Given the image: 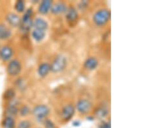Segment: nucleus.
I'll return each instance as SVG.
<instances>
[{"mask_svg":"<svg viewBox=\"0 0 146 128\" xmlns=\"http://www.w3.org/2000/svg\"><path fill=\"white\" fill-rule=\"evenodd\" d=\"M110 18V12L107 9H101L94 14L93 20L98 26H103L105 25Z\"/></svg>","mask_w":146,"mask_h":128,"instance_id":"obj_1","label":"nucleus"},{"mask_svg":"<svg viewBox=\"0 0 146 128\" xmlns=\"http://www.w3.org/2000/svg\"><path fill=\"white\" fill-rule=\"evenodd\" d=\"M66 64V58L62 55H58L55 58L51 65H50L51 71L53 73H59L65 69Z\"/></svg>","mask_w":146,"mask_h":128,"instance_id":"obj_2","label":"nucleus"},{"mask_svg":"<svg viewBox=\"0 0 146 128\" xmlns=\"http://www.w3.org/2000/svg\"><path fill=\"white\" fill-rule=\"evenodd\" d=\"M49 108L46 105H38L34 108L33 114L37 119L42 120L49 115Z\"/></svg>","mask_w":146,"mask_h":128,"instance_id":"obj_3","label":"nucleus"},{"mask_svg":"<svg viewBox=\"0 0 146 128\" xmlns=\"http://www.w3.org/2000/svg\"><path fill=\"white\" fill-rule=\"evenodd\" d=\"M77 111L81 114H86L90 111L92 108V102L87 99H81L76 104Z\"/></svg>","mask_w":146,"mask_h":128,"instance_id":"obj_4","label":"nucleus"},{"mask_svg":"<svg viewBox=\"0 0 146 128\" xmlns=\"http://www.w3.org/2000/svg\"><path fill=\"white\" fill-rule=\"evenodd\" d=\"M22 66L20 62L17 60H13L7 66V72L11 76H16L20 73Z\"/></svg>","mask_w":146,"mask_h":128,"instance_id":"obj_5","label":"nucleus"},{"mask_svg":"<svg viewBox=\"0 0 146 128\" xmlns=\"http://www.w3.org/2000/svg\"><path fill=\"white\" fill-rule=\"evenodd\" d=\"M75 114V108L71 104L65 106L62 109L61 117L64 120L68 121L71 120Z\"/></svg>","mask_w":146,"mask_h":128,"instance_id":"obj_6","label":"nucleus"},{"mask_svg":"<svg viewBox=\"0 0 146 128\" xmlns=\"http://www.w3.org/2000/svg\"><path fill=\"white\" fill-rule=\"evenodd\" d=\"M68 9V7L64 3L59 2L54 5H52L51 8V12L53 14H60L66 13Z\"/></svg>","mask_w":146,"mask_h":128,"instance_id":"obj_7","label":"nucleus"},{"mask_svg":"<svg viewBox=\"0 0 146 128\" xmlns=\"http://www.w3.org/2000/svg\"><path fill=\"white\" fill-rule=\"evenodd\" d=\"M52 6V1L50 0H44L42 1L38 7L39 12L42 14H46L51 10Z\"/></svg>","mask_w":146,"mask_h":128,"instance_id":"obj_8","label":"nucleus"},{"mask_svg":"<svg viewBox=\"0 0 146 128\" xmlns=\"http://www.w3.org/2000/svg\"><path fill=\"white\" fill-rule=\"evenodd\" d=\"M78 18V12L73 7L68 8L66 12V18L69 22H74Z\"/></svg>","mask_w":146,"mask_h":128,"instance_id":"obj_9","label":"nucleus"},{"mask_svg":"<svg viewBox=\"0 0 146 128\" xmlns=\"http://www.w3.org/2000/svg\"><path fill=\"white\" fill-rule=\"evenodd\" d=\"M33 26L35 27V29L40 30V31H46L48 27V23L43 18H38L35 19L33 22Z\"/></svg>","mask_w":146,"mask_h":128,"instance_id":"obj_10","label":"nucleus"},{"mask_svg":"<svg viewBox=\"0 0 146 128\" xmlns=\"http://www.w3.org/2000/svg\"><path fill=\"white\" fill-rule=\"evenodd\" d=\"M13 54V51L10 47L5 46L0 50V57H1L2 60H5V61L10 59Z\"/></svg>","mask_w":146,"mask_h":128,"instance_id":"obj_11","label":"nucleus"},{"mask_svg":"<svg viewBox=\"0 0 146 128\" xmlns=\"http://www.w3.org/2000/svg\"><path fill=\"white\" fill-rule=\"evenodd\" d=\"M7 20L9 24L13 27H18L21 23L20 17L14 13H9L7 16Z\"/></svg>","mask_w":146,"mask_h":128,"instance_id":"obj_12","label":"nucleus"},{"mask_svg":"<svg viewBox=\"0 0 146 128\" xmlns=\"http://www.w3.org/2000/svg\"><path fill=\"white\" fill-rule=\"evenodd\" d=\"M33 25V22L31 18H23L22 20L21 21L20 23V28L21 30L23 32L29 31Z\"/></svg>","mask_w":146,"mask_h":128,"instance_id":"obj_13","label":"nucleus"},{"mask_svg":"<svg viewBox=\"0 0 146 128\" xmlns=\"http://www.w3.org/2000/svg\"><path fill=\"white\" fill-rule=\"evenodd\" d=\"M50 71V65L48 63H43L39 66L38 69V73L41 77H45L46 76L48 75Z\"/></svg>","mask_w":146,"mask_h":128,"instance_id":"obj_14","label":"nucleus"},{"mask_svg":"<svg viewBox=\"0 0 146 128\" xmlns=\"http://www.w3.org/2000/svg\"><path fill=\"white\" fill-rule=\"evenodd\" d=\"M11 36V31L4 24H0V39H6Z\"/></svg>","mask_w":146,"mask_h":128,"instance_id":"obj_15","label":"nucleus"},{"mask_svg":"<svg viewBox=\"0 0 146 128\" xmlns=\"http://www.w3.org/2000/svg\"><path fill=\"white\" fill-rule=\"evenodd\" d=\"M98 66V61L96 58L90 57L84 62V67L89 70L95 69Z\"/></svg>","mask_w":146,"mask_h":128,"instance_id":"obj_16","label":"nucleus"},{"mask_svg":"<svg viewBox=\"0 0 146 128\" xmlns=\"http://www.w3.org/2000/svg\"><path fill=\"white\" fill-rule=\"evenodd\" d=\"M32 36H33V38H34L35 41H40L42 40H43L44 38H45L46 33L45 32L43 31L35 29L32 32Z\"/></svg>","mask_w":146,"mask_h":128,"instance_id":"obj_17","label":"nucleus"},{"mask_svg":"<svg viewBox=\"0 0 146 128\" xmlns=\"http://www.w3.org/2000/svg\"><path fill=\"white\" fill-rule=\"evenodd\" d=\"M108 113L109 111L107 108H105L104 106H101L96 109L95 115L98 118H103L108 115Z\"/></svg>","mask_w":146,"mask_h":128,"instance_id":"obj_18","label":"nucleus"},{"mask_svg":"<svg viewBox=\"0 0 146 128\" xmlns=\"http://www.w3.org/2000/svg\"><path fill=\"white\" fill-rule=\"evenodd\" d=\"M3 125L5 128H15V121L11 116H7L3 121Z\"/></svg>","mask_w":146,"mask_h":128,"instance_id":"obj_19","label":"nucleus"},{"mask_svg":"<svg viewBox=\"0 0 146 128\" xmlns=\"http://www.w3.org/2000/svg\"><path fill=\"white\" fill-rule=\"evenodd\" d=\"M7 112L8 115H10L9 116L16 115L18 112V109L16 106L9 105L7 109Z\"/></svg>","mask_w":146,"mask_h":128,"instance_id":"obj_20","label":"nucleus"},{"mask_svg":"<svg viewBox=\"0 0 146 128\" xmlns=\"http://www.w3.org/2000/svg\"><path fill=\"white\" fill-rule=\"evenodd\" d=\"M15 9L18 12H22L25 9L24 2L23 1H18L15 4Z\"/></svg>","mask_w":146,"mask_h":128,"instance_id":"obj_21","label":"nucleus"},{"mask_svg":"<svg viewBox=\"0 0 146 128\" xmlns=\"http://www.w3.org/2000/svg\"><path fill=\"white\" fill-rule=\"evenodd\" d=\"M15 93L13 89H9L7 91H6V92L4 94L5 98L7 100H12L15 96Z\"/></svg>","mask_w":146,"mask_h":128,"instance_id":"obj_22","label":"nucleus"},{"mask_svg":"<svg viewBox=\"0 0 146 128\" xmlns=\"http://www.w3.org/2000/svg\"><path fill=\"white\" fill-rule=\"evenodd\" d=\"M31 122L28 120H23L19 123L18 128H30Z\"/></svg>","mask_w":146,"mask_h":128,"instance_id":"obj_23","label":"nucleus"},{"mask_svg":"<svg viewBox=\"0 0 146 128\" xmlns=\"http://www.w3.org/2000/svg\"><path fill=\"white\" fill-rule=\"evenodd\" d=\"M44 125L45 128H55V125L52 121L49 120V119H46L44 122Z\"/></svg>","mask_w":146,"mask_h":128,"instance_id":"obj_24","label":"nucleus"},{"mask_svg":"<svg viewBox=\"0 0 146 128\" xmlns=\"http://www.w3.org/2000/svg\"><path fill=\"white\" fill-rule=\"evenodd\" d=\"M29 113V108H28L27 106H23L22 108L20 109V115L24 116H26L27 115V114Z\"/></svg>","mask_w":146,"mask_h":128,"instance_id":"obj_25","label":"nucleus"},{"mask_svg":"<svg viewBox=\"0 0 146 128\" xmlns=\"http://www.w3.org/2000/svg\"><path fill=\"white\" fill-rule=\"evenodd\" d=\"M99 128H111L110 122H105L103 121L99 125Z\"/></svg>","mask_w":146,"mask_h":128,"instance_id":"obj_26","label":"nucleus"},{"mask_svg":"<svg viewBox=\"0 0 146 128\" xmlns=\"http://www.w3.org/2000/svg\"><path fill=\"white\" fill-rule=\"evenodd\" d=\"M74 125L75 126H78V125H81V122H79V121H75V122H74Z\"/></svg>","mask_w":146,"mask_h":128,"instance_id":"obj_27","label":"nucleus"}]
</instances>
